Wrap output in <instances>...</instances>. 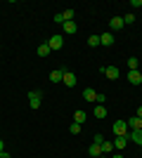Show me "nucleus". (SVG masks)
Wrapping results in <instances>:
<instances>
[{
    "mask_svg": "<svg viewBox=\"0 0 142 158\" xmlns=\"http://www.w3.org/2000/svg\"><path fill=\"white\" fill-rule=\"evenodd\" d=\"M41 104H43V92L41 90H31V92H28V106H31V109H41Z\"/></svg>",
    "mask_w": 142,
    "mask_h": 158,
    "instance_id": "1",
    "label": "nucleus"
},
{
    "mask_svg": "<svg viewBox=\"0 0 142 158\" xmlns=\"http://www.w3.org/2000/svg\"><path fill=\"white\" fill-rule=\"evenodd\" d=\"M100 71L104 73V76H107L109 80H116L118 76H121V71H118V66H102Z\"/></svg>",
    "mask_w": 142,
    "mask_h": 158,
    "instance_id": "2",
    "label": "nucleus"
},
{
    "mask_svg": "<svg viewBox=\"0 0 142 158\" xmlns=\"http://www.w3.org/2000/svg\"><path fill=\"white\" fill-rule=\"evenodd\" d=\"M47 45H50V50H52V52L62 50V47H64V35H52V38L47 40Z\"/></svg>",
    "mask_w": 142,
    "mask_h": 158,
    "instance_id": "3",
    "label": "nucleus"
},
{
    "mask_svg": "<svg viewBox=\"0 0 142 158\" xmlns=\"http://www.w3.org/2000/svg\"><path fill=\"white\" fill-rule=\"evenodd\" d=\"M114 135H116V137L128 135V123H126V120H116V123H114Z\"/></svg>",
    "mask_w": 142,
    "mask_h": 158,
    "instance_id": "4",
    "label": "nucleus"
},
{
    "mask_svg": "<svg viewBox=\"0 0 142 158\" xmlns=\"http://www.w3.org/2000/svg\"><path fill=\"white\" fill-rule=\"evenodd\" d=\"M76 31H78L76 21H64V24H62V33H64V35H74Z\"/></svg>",
    "mask_w": 142,
    "mask_h": 158,
    "instance_id": "5",
    "label": "nucleus"
},
{
    "mask_svg": "<svg viewBox=\"0 0 142 158\" xmlns=\"http://www.w3.org/2000/svg\"><path fill=\"white\" fill-rule=\"evenodd\" d=\"M109 28H111V31H121V28H126V24H123V17H111V21H109Z\"/></svg>",
    "mask_w": 142,
    "mask_h": 158,
    "instance_id": "6",
    "label": "nucleus"
},
{
    "mask_svg": "<svg viewBox=\"0 0 142 158\" xmlns=\"http://www.w3.org/2000/svg\"><path fill=\"white\" fill-rule=\"evenodd\" d=\"M100 45H114V33L107 31V33H100Z\"/></svg>",
    "mask_w": 142,
    "mask_h": 158,
    "instance_id": "7",
    "label": "nucleus"
},
{
    "mask_svg": "<svg viewBox=\"0 0 142 158\" xmlns=\"http://www.w3.org/2000/svg\"><path fill=\"white\" fill-rule=\"evenodd\" d=\"M62 83H64L67 87H74V85H76V73L64 71V78H62Z\"/></svg>",
    "mask_w": 142,
    "mask_h": 158,
    "instance_id": "8",
    "label": "nucleus"
},
{
    "mask_svg": "<svg viewBox=\"0 0 142 158\" xmlns=\"http://www.w3.org/2000/svg\"><path fill=\"white\" fill-rule=\"evenodd\" d=\"M128 83L140 85V83H142V71H128Z\"/></svg>",
    "mask_w": 142,
    "mask_h": 158,
    "instance_id": "9",
    "label": "nucleus"
},
{
    "mask_svg": "<svg viewBox=\"0 0 142 158\" xmlns=\"http://www.w3.org/2000/svg\"><path fill=\"white\" fill-rule=\"evenodd\" d=\"M126 123H128V130H142V118H137V116L128 118Z\"/></svg>",
    "mask_w": 142,
    "mask_h": 158,
    "instance_id": "10",
    "label": "nucleus"
},
{
    "mask_svg": "<svg viewBox=\"0 0 142 158\" xmlns=\"http://www.w3.org/2000/svg\"><path fill=\"white\" fill-rule=\"evenodd\" d=\"M126 146H128V135H123V137H116V139H114V149L123 151Z\"/></svg>",
    "mask_w": 142,
    "mask_h": 158,
    "instance_id": "11",
    "label": "nucleus"
},
{
    "mask_svg": "<svg viewBox=\"0 0 142 158\" xmlns=\"http://www.w3.org/2000/svg\"><path fill=\"white\" fill-rule=\"evenodd\" d=\"M64 71H67V69H54V71L50 73V80H52V83H62V78H64Z\"/></svg>",
    "mask_w": 142,
    "mask_h": 158,
    "instance_id": "12",
    "label": "nucleus"
},
{
    "mask_svg": "<svg viewBox=\"0 0 142 158\" xmlns=\"http://www.w3.org/2000/svg\"><path fill=\"white\" fill-rule=\"evenodd\" d=\"M85 120H88V113L83 111V109H78V111L74 113V123H78V125H83Z\"/></svg>",
    "mask_w": 142,
    "mask_h": 158,
    "instance_id": "13",
    "label": "nucleus"
},
{
    "mask_svg": "<svg viewBox=\"0 0 142 158\" xmlns=\"http://www.w3.org/2000/svg\"><path fill=\"white\" fill-rule=\"evenodd\" d=\"M128 139H133L135 144L142 146V130H128Z\"/></svg>",
    "mask_w": 142,
    "mask_h": 158,
    "instance_id": "14",
    "label": "nucleus"
},
{
    "mask_svg": "<svg viewBox=\"0 0 142 158\" xmlns=\"http://www.w3.org/2000/svg\"><path fill=\"white\" fill-rule=\"evenodd\" d=\"M83 99H85V102H97V92H95L93 87H85V90H83Z\"/></svg>",
    "mask_w": 142,
    "mask_h": 158,
    "instance_id": "15",
    "label": "nucleus"
},
{
    "mask_svg": "<svg viewBox=\"0 0 142 158\" xmlns=\"http://www.w3.org/2000/svg\"><path fill=\"white\" fill-rule=\"evenodd\" d=\"M93 116H95V118H107V106L97 104V106H95V111H93Z\"/></svg>",
    "mask_w": 142,
    "mask_h": 158,
    "instance_id": "16",
    "label": "nucleus"
},
{
    "mask_svg": "<svg viewBox=\"0 0 142 158\" xmlns=\"http://www.w3.org/2000/svg\"><path fill=\"white\" fill-rule=\"evenodd\" d=\"M111 151H114V142L104 139V142H102V153H104V156H111Z\"/></svg>",
    "mask_w": 142,
    "mask_h": 158,
    "instance_id": "17",
    "label": "nucleus"
},
{
    "mask_svg": "<svg viewBox=\"0 0 142 158\" xmlns=\"http://www.w3.org/2000/svg\"><path fill=\"white\" fill-rule=\"evenodd\" d=\"M88 153H90L93 158H100V156H102V146L93 142V144H90V149H88Z\"/></svg>",
    "mask_w": 142,
    "mask_h": 158,
    "instance_id": "18",
    "label": "nucleus"
},
{
    "mask_svg": "<svg viewBox=\"0 0 142 158\" xmlns=\"http://www.w3.org/2000/svg\"><path fill=\"white\" fill-rule=\"evenodd\" d=\"M128 71H140V61H137V57H130V59H128Z\"/></svg>",
    "mask_w": 142,
    "mask_h": 158,
    "instance_id": "19",
    "label": "nucleus"
},
{
    "mask_svg": "<svg viewBox=\"0 0 142 158\" xmlns=\"http://www.w3.org/2000/svg\"><path fill=\"white\" fill-rule=\"evenodd\" d=\"M52 52V50H50V45H47V43H43V45H38V57H47V54Z\"/></svg>",
    "mask_w": 142,
    "mask_h": 158,
    "instance_id": "20",
    "label": "nucleus"
},
{
    "mask_svg": "<svg viewBox=\"0 0 142 158\" xmlns=\"http://www.w3.org/2000/svg\"><path fill=\"white\" fill-rule=\"evenodd\" d=\"M62 17H64V21H74V17H76L74 7H69V10H64V12H62Z\"/></svg>",
    "mask_w": 142,
    "mask_h": 158,
    "instance_id": "21",
    "label": "nucleus"
},
{
    "mask_svg": "<svg viewBox=\"0 0 142 158\" xmlns=\"http://www.w3.org/2000/svg\"><path fill=\"white\" fill-rule=\"evenodd\" d=\"M133 21H135V14H123V24H126V26H130V24H133Z\"/></svg>",
    "mask_w": 142,
    "mask_h": 158,
    "instance_id": "22",
    "label": "nucleus"
},
{
    "mask_svg": "<svg viewBox=\"0 0 142 158\" xmlns=\"http://www.w3.org/2000/svg\"><path fill=\"white\" fill-rule=\"evenodd\" d=\"M88 45L90 47H97V45H100V35H90V38H88Z\"/></svg>",
    "mask_w": 142,
    "mask_h": 158,
    "instance_id": "23",
    "label": "nucleus"
},
{
    "mask_svg": "<svg viewBox=\"0 0 142 158\" xmlns=\"http://www.w3.org/2000/svg\"><path fill=\"white\" fill-rule=\"evenodd\" d=\"M69 130H71V135H81V125H78V123H71Z\"/></svg>",
    "mask_w": 142,
    "mask_h": 158,
    "instance_id": "24",
    "label": "nucleus"
},
{
    "mask_svg": "<svg viewBox=\"0 0 142 158\" xmlns=\"http://www.w3.org/2000/svg\"><path fill=\"white\" fill-rule=\"evenodd\" d=\"M54 24H59V26L64 24V17H62V12H57V14H54Z\"/></svg>",
    "mask_w": 142,
    "mask_h": 158,
    "instance_id": "25",
    "label": "nucleus"
},
{
    "mask_svg": "<svg viewBox=\"0 0 142 158\" xmlns=\"http://www.w3.org/2000/svg\"><path fill=\"white\" fill-rule=\"evenodd\" d=\"M93 142H95V144H100V146H102V142H104V137H102V135H95V137H93Z\"/></svg>",
    "mask_w": 142,
    "mask_h": 158,
    "instance_id": "26",
    "label": "nucleus"
},
{
    "mask_svg": "<svg viewBox=\"0 0 142 158\" xmlns=\"http://www.w3.org/2000/svg\"><path fill=\"white\" fill-rule=\"evenodd\" d=\"M104 102H107V97H104V94H100V92H97V104H104Z\"/></svg>",
    "mask_w": 142,
    "mask_h": 158,
    "instance_id": "27",
    "label": "nucleus"
},
{
    "mask_svg": "<svg viewBox=\"0 0 142 158\" xmlns=\"http://www.w3.org/2000/svg\"><path fill=\"white\" fill-rule=\"evenodd\" d=\"M130 5L133 7H142V0H130Z\"/></svg>",
    "mask_w": 142,
    "mask_h": 158,
    "instance_id": "28",
    "label": "nucleus"
},
{
    "mask_svg": "<svg viewBox=\"0 0 142 158\" xmlns=\"http://www.w3.org/2000/svg\"><path fill=\"white\" fill-rule=\"evenodd\" d=\"M135 116H137V118H142V104L137 106V113H135Z\"/></svg>",
    "mask_w": 142,
    "mask_h": 158,
    "instance_id": "29",
    "label": "nucleus"
},
{
    "mask_svg": "<svg viewBox=\"0 0 142 158\" xmlns=\"http://www.w3.org/2000/svg\"><path fill=\"white\" fill-rule=\"evenodd\" d=\"M0 158H12V156H10L7 151H0Z\"/></svg>",
    "mask_w": 142,
    "mask_h": 158,
    "instance_id": "30",
    "label": "nucleus"
},
{
    "mask_svg": "<svg viewBox=\"0 0 142 158\" xmlns=\"http://www.w3.org/2000/svg\"><path fill=\"white\" fill-rule=\"evenodd\" d=\"M0 151H5V142L2 139H0Z\"/></svg>",
    "mask_w": 142,
    "mask_h": 158,
    "instance_id": "31",
    "label": "nucleus"
},
{
    "mask_svg": "<svg viewBox=\"0 0 142 158\" xmlns=\"http://www.w3.org/2000/svg\"><path fill=\"white\" fill-rule=\"evenodd\" d=\"M109 158H123V156H121V153H114V156H109Z\"/></svg>",
    "mask_w": 142,
    "mask_h": 158,
    "instance_id": "32",
    "label": "nucleus"
},
{
    "mask_svg": "<svg viewBox=\"0 0 142 158\" xmlns=\"http://www.w3.org/2000/svg\"><path fill=\"white\" fill-rule=\"evenodd\" d=\"M100 158H109V156H104V153H102V156H100Z\"/></svg>",
    "mask_w": 142,
    "mask_h": 158,
    "instance_id": "33",
    "label": "nucleus"
}]
</instances>
